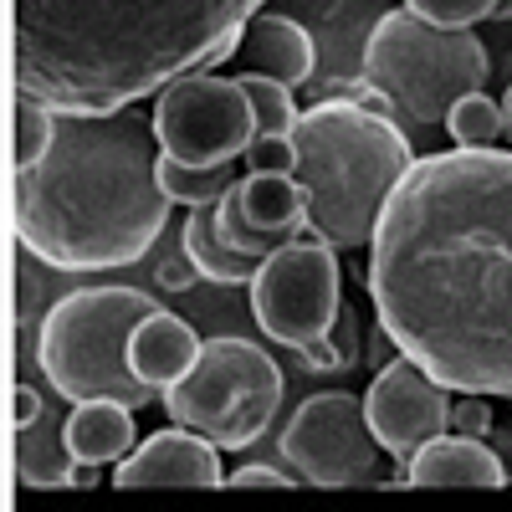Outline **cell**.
<instances>
[{
  "instance_id": "29",
  "label": "cell",
  "mask_w": 512,
  "mask_h": 512,
  "mask_svg": "<svg viewBox=\"0 0 512 512\" xmlns=\"http://www.w3.org/2000/svg\"><path fill=\"white\" fill-rule=\"evenodd\" d=\"M451 425L461 436H487L492 431V405L487 395H466L461 405H451Z\"/></svg>"
},
{
  "instance_id": "20",
  "label": "cell",
  "mask_w": 512,
  "mask_h": 512,
  "mask_svg": "<svg viewBox=\"0 0 512 512\" xmlns=\"http://www.w3.org/2000/svg\"><path fill=\"white\" fill-rule=\"evenodd\" d=\"M159 180H164V195L175 200V205H205V200H221L236 185V159L231 164H216V169L164 159L159 164Z\"/></svg>"
},
{
  "instance_id": "15",
  "label": "cell",
  "mask_w": 512,
  "mask_h": 512,
  "mask_svg": "<svg viewBox=\"0 0 512 512\" xmlns=\"http://www.w3.org/2000/svg\"><path fill=\"white\" fill-rule=\"evenodd\" d=\"M128 359H134V374L149 384V390H169L195 359H200V338L185 318L175 313H149L139 328H134V349H128Z\"/></svg>"
},
{
  "instance_id": "2",
  "label": "cell",
  "mask_w": 512,
  "mask_h": 512,
  "mask_svg": "<svg viewBox=\"0 0 512 512\" xmlns=\"http://www.w3.org/2000/svg\"><path fill=\"white\" fill-rule=\"evenodd\" d=\"M262 0H11L16 98L113 113L236 57Z\"/></svg>"
},
{
  "instance_id": "14",
  "label": "cell",
  "mask_w": 512,
  "mask_h": 512,
  "mask_svg": "<svg viewBox=\"0 0 512 512\" xmlns=\"http://www.w3.org/2000/svg\"><path fill=\"white\" fill-rule=\"evenodd\" d=\"M405 482H415V487H502L507 466L497 461L487 436H461L456 431V436L425 441L405 466Z\"/></svg>"
},
{
  "instance_id": "23",
  "label": "cell",
  "mask_w": 512,
  "mask_h": 512,
  "mask_svg": "<svg viewBox=\"0 0 512 512\" xmlns=\"http://www.w3.org/2000/svg\"><path fill=\"white\" fill-rule=\"evenodd\" d=\"M241 88H246L251 113H256V134H292L297 103H292V88H287V82L262 77V72H241Z\"/></svg>"
},
{
  "instance_id": "17",
  "label": "cell",
  "mask_w": 512,
  "mask_h": 512,
  "mask_svg": "<svg viewBox=\"0 0 512 512\" xmlns=\"http://www.w3.org/2000/svg\"><path fill=\"white\" fill-rule=\"evenodd\" d=\"M241 216L251 231L292 241L308 226V190L297 185V175H277V169H251L246 180H236Z\"/></svg>"
},
{
  "instance_id": "18",
  "label": "cell",
  "mask_w": 512,
  "mask_h": 512,
  "mask_svg": "<svg viewBox=\"0 0 512 512\" xmlns=\"http://www.w3.org/2000/svg\"><path fill=\"white\" fill-rule=\"evenodd\" d=\"M180 241H185V251L195 256V267L205 272V282H241V287H251L256 267H262L256 256H241V251L226 246V236H221V200L190 205Z\"/></svg>"
},
{
  "instance_id": "1",
  "label": "cell",
  "mask_w": 512,
  "mask_h": 512,
  "mask_svg": "<svg viewBox=\"0 0 512 512\" xmlns=\"http://www.w3.org/2000/svg\"><path fill=\"white\" fill-rule=\"evenodd\" d=\"M379 333L461 395H512V154L405 169L369 241Z\"/></svg>"
},
{
  "instance_id": "21",
  "label": "cell",
  "mask_w": 512,
  "mask_h": 512,
  "mask_svg": "<svg viewBox=\"0 0 512 512\" xmlns=\"http://www.w3.org/2000/svg\"><path fill=\"white\" fill-rule=\"evenodd\" d=\"M502 128H507V113L487 93H466L446 118V134L456 139V149H497Z\"/></svg>"
},
{
  "instance_id": "12",
  "label": "cell",
  "mask_w": 512,
  "mask_h": 512,
  "mask_svg": "<svg viewBox=\"0 0 512 512\" xmlns=\"http://www.w3.org/2000/svg\"><path fill=\"white\" fill-rule=\"evenodd\" d=\"M226 482L221 472V446L175 425V431H154L149 441H139L118 466H113V487H216Z\"/></svg>"
},
{
  "instance_id": "25",
  "label": "cell",
  "mask_w": 512,
  "mask_h": 512,
  "mask_svg": "<svg viewBox=\"0 0 512 512\" xmlns=\"http://www.w3.org/2000/svg\"><path fill=\"white\" fill-rule=\"evenodd\" d=\"M492 6H497V0H405V11L436 21V26H477V21H492Z\"/></svg>"
},
{
  "instance_id": "8",
  "label": "cell",
  "mask_w": 512,
  "mask_h": 512,
  "mask_svg": "<svg viewBox=\"0 0 512 512\" xmlns=\"http://www.w3.org/2000/svg\"><path fill=\"white\" fill-rule=\"evenodd\" d=\"M251 313H256V328L287 349H303L313 338H323L344 313L338 251L318 236L282 241L251 277Z\"/></svg>"
},
{
  "instance_id": "33",
  "label": "cell",
  "mask_w": 512,
  "mask_h": 512,
  "mask_svg": "<svg viewBox=\"0 0 512 512\" xmlns=\"http://www.w3.org/2000/svg\"><path fill=\"white\" fill-rule=\"evenodd\" d=\"M502 113H507V134H512V88H507V103H502Z\"/></svg>"
},
{
  "instance_id": "11",
  "label": "cell",
  "mask_w": 512,
  "mask_h": 512,
  "mask_svg": "<svg viewBox=\"0 0 512 512\" xmlns=\"http://www.w3.org/2000/svg\"><path fill=\"white\" fill-rule=\"evenodd\" d=\"M364 415L374 425L379 446L400 461V472L410 466V456L451 431V390L441 379H431L410 354H400L395 364H384L364 395Z\"/></svg>"
},
{
  "instance_id": "19",
  "label": "cell",
  "mask_w": 512,
  "mask_h": 512,
  "mask_svg": "<svg viewBox=\"0 0 512 512\" xmlns=\"http://www.w3.org/2000/svg\"><path fill=\"white\" fill-rule=\"evenodd\" d=\"M16 477L26 487H72L82 477L77 456L67 451L62 425H52L47 415H41L36 425L16 431Z\"/></svg>"
},
{
  "instance_id": "32",
  "label": "cell",
  "mask_w": 512,
  "mask_h": 512,
  "mask_svg": "<svg viewBox=\"0 0 512 512\" xmlns=\"http://www.w3.org/2000/svg\"><path fill=\"white\" fill-rule=\"evenodd\" d=\"M492 21H512V0H497V6H492Z\"/></svg>"
},
{
  "instance_id": "10",
  "label": "cell",
  "mask_w": 512,
  "mask_h": 512,
  "mask_svg": "<svg viewBox=\"0 0 512 512\" xmlns=\"http://www.w3.org/2000/svg\"><path fill=\"white\" fill-rule=\"evenodd\" d=\"M379 456H384V446L364 415V400L344 395V390L303 400L292 410V420L282 425V461L313 487L374 482Z\"/></svg>"
},
{
  "instance_id": "9",
  "label": "cell",
  "mask_w": 512,
  "mask_h": 512,
  "mask_svg": "<svg viewBox=\"0 0 512 512\" xmlns=\"http://www.w3.org/2000/svg\"><path fill=\"white\" fill-rule=\"evenodd\" d=\"M154 134H159L164 159L216 169L251 149L256 113L241 77L185 72L154 98Z\"/></svg>"
},
{
  "instance_id": "22",
  "label": "cell",
  "mask_w": 512,
  "mask_h": 512,
  "mask_svg": "<svg viewBox=\"0 0 512 512\" xmlns=\"http://www.w3.org/2000/svg\"><path fill=\"white\" fill-rule=\"evenodd\" d=\"M57 139V108L36 103V98H16V123H11V159L16 169H31L47 159Z\"/></svg>"
},
{
  "instance_id": "31",
  "label": "cell",
  "mask_w": 512,
  "mask_h": 512,
  "mask_svg": "<svg viewBox=\"0 0 512 512\" xmlns=\"http://www.w3.org/2000/svg\"><path fill=\"white\" fill-rule=\"evenodd\" d=\"M231 487H277V492H287L292 482H303V477H287V472H277V466H236V472L226 477Z\"/></svg>"
},
{
  "instance_id": "5",
  "label": "cell",
  "mask_w": 512,
  "mask_h": 512,
  "mask_svg": "<svg viewBox=\"0 0 512 512\" xmlns=\"http://www.w3.org/2000/svg\"><path fill=\"white\" fill-rule=\"evenodd\" d=\"M159 313L154 292L144 287H82L41 318L36 333V364L52 379V390L72 405L82 400H118V405H149L159 390L134 374V328Z\"/></svg>"
},
{
  "instance_id": "3",
  "label": "cell",
  "mask_w": 512,
  "mask_h": 512,
  "mask_svg": "<svg viewBox=\"0 0 512 512\" xmlns=\"http://www.w3.org/2000/svg\"><path fill=\"white\" fill-rule=\"evenodd\" d=\"M159 134L139 108L57 113L47 159L16 169V241L62 272H108L149 256L169 226Z\"/></svg>"
},
{
  "instance_id": "7",
  "label": "cell",
  "mask_w": 512,
  "mask_h": 512,
  "mask_svg": "<svg viewBox=\"0 0 512 512\" xmlns=\"http://www.w3.org/2000/svg\"><path fill=\"white\" fill-rule=\"evenodd\" d=\"M282 400V369L246 338H205L200 359L164 390L175 425L210 436L221 451H246L272 425Z\"/></svg>"
},
{
  "instance_id": "13",
  "label": "cell",
  "mask_w": 512,
  "mask_h": 512,
  "mask_svg": "<svg viewBox=\"0 0 512 512\" xmlns=\"http://www.w3.org/2000/svg\"><path fill=\"white\" fill-rule=\"evenodd\" d=\"M236 57L246 62V72L277 77V82H287V88H303V82H313V72H318L313 36L297 26V21L272 16V11H256V16L246 21Z\"/></svg>"
},
{
  "instance_id": "24",
  "label": "cell",
  "mask_w": 512,
  "mask_h": 512,
  "mask_svg": "<svg viewBox=\"0 0 512 512\" xmlns=\"http://www.w3.org/2000/svg\"><path fill=\"white\" fill-rule=\"evenodd\" d=\"M292 354L303 359L313 374H344V369H354V359H359V318L338 313V323L323 338H313V344L292 349Z\"/></svg>"
},
{
  "instance_id": "28",
  "label": "cell",
  "mask_w": 512,
  "mask_h": 512,
  "mask_svg": "<svg viewBox=\"0 0 512 512\" xmlns=\"http://www.w3.org/2000/svg\"><path fill=\"white\" fill-rule=\"evenodd\" d=\"M323 98H338V103H359V108H369V113H390L395 118V103L384 98L369 77H338V82H328L323 88Z\"/></svg>"
},
{
  "instance_id": "30",
  "label": "cell",
  "mask_w": 512,
  "mask_h": 512,
  "mask_svg": "<svg viewBox=\"0 0 512 512\" xmlns=\"http://www.w3.org/2000/svg\"><path fill=\"white\" fill-rule=\"evenodd\" d=\"M41 415H47V400H41L26 379L11 384V431H26V425H36Z\"/></svg>"
},
{
  "instance_id": "27",
  "label": "cell",
  "mask_w": 512,
  "mask_h": 512,
  "mask_svg": "<svg viewBox=\"0 0 512 512\" xmlns=\"http://www.w3.org/2000/svg\"><path fill=\"white\" fill-rule=\"evenodd\" d=\"M205 272L195 267V256L185 251V241L180 246H164V256L154 262V282L159 287H169V292H185V287H195Z\"/></svg>"
},
{
  "instance_id": "6",
  "label": "cell",
  "mask_w": 512,
  "mask_h": 512,
  "mask_svg": "<svg viewBox=\"0 0 512 512\" xmlns=\"http://www.w3.org/2000/svg\"><path fill=\"white\" fill-rule=\"evenodd\" d=\"M359 77H369L405 123L446 128L466 93H482L487 47L472 36V26H436L400 6L374 21Z\"/></svg>"
},
{
  "instance_id": "26",
  "label": "cell",
  "mask_w": 512,
  "mask_h": 512,
  "mask_svg": "<svg viewBox=\"0 0 512 512\" xmlns=\"http://www.w3.org/2000/svg\"><path fill=\"white\" fill-rule=\"evenodd\" d=\"M246 164H251V169H277V175H292V169H297V144H292V134H256L251 149H246Z\"/></svg>"
},
{
  "instance_id": "4",
  "label": "cell",
  "mask_w": 512,
  "mask_h": 512,
  "mask_svg": "<svg viewBox=\"0 0 512 512\" xmlns=\"http://www.w3.org/2000/svg\"><path fill=\"white\" fill-rule=\"evenodd\" d=\"M297 185L308 190V231L333 251H359L374 241V226L395 185L415 164L410 134L390 113L323 98L292 123Z\"/></svg>"
},
{
  "instance_id": "16",
  "label": "cell",
  "mask_w": 512,
  "mask_h": 512,
  "mask_svg": "<svg viewBox=\"0 0 512 512\" xmlns=\"http://www.w3.org/2000/svg\"><path fill=\"white\" fill-rule=\"evenodd\" d=\"M67 451L77 456V466H118L134 451V405L118 400H82L77 410H67L62 420Z\"/></svg>"
}]
</instances>
